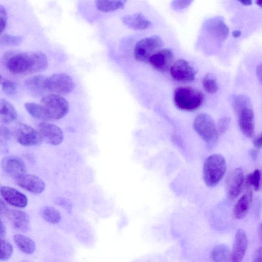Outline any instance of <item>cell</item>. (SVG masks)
Returning a JSON list of instances; mask_svg holds the SVG:
<instances>
[{"instance_id": "1", "label": "cell", "mask_w": 262, "mask_h": 262, "mask_svg": "<svg viewBox=\"0 0 262 262\" xmlns=\"http://www.w3.org/2000/svg\"><path fill=\"white\" fill-rule=\"evenodd\" d=\"M4 61L7 70L17 75H30L44 71L48 65L46 55L39 51L6 52Z\"/></svg>"}, {"instance_id": "2", "label": "cell", "mask_w": 262, "mask_h": 262, "mask_svg": "<svg viewBox=\"0 0 262 262\" xmlns=\"http://www.w3.org/2000/svg\"><path fill=\"white\" fill-rule=\"evenodd\" d=\"M204 100V95L200 90L190 86L178 88L173 93L175 105L182 110H195L202 104Z\"/></svg>"}, {"instance_id": "3", "label": "cell", "mask_w": 262, "mask_h": 262, "mask_svg": "<svg viewBox=\"0 0 262 262\" xmlns=\"http://www.w3.org/2000/svg\"><path fill=\"white\" fill-rule=\"evenodd\" d=\"M226 169L225 158L220 154L209 156L203 165V179L207 186H216L223 177Z\"/></svg>"}, {"instance_id": "4", "label": "cell", "mask_w": 262, "mask_h": 262, "mask_svg": "<svg viewBox=\"0 0 262 262\" xmlns=\"http://www.w3.org/2000/svg\"><path fill=\"white\" fill-rule=\"evenodd\" d=\"M161 37L153 34L140 38L137 41L134 49L135 58L139 61L148 62L149 58L163 48Z\"/></svg>"}, {"instance_id": "5", "label": "cell", "mask_w": 262, "mask_h": 262, "mask_svg": "<svg viewBox=\"0 0 262 262\" xmlns=\"http://www.w3.org/2000/svg\"><path fill=\"white\" fill-rule=\"evenodd\" d=\"M49 120H58L68 113L69 105L67 100L60 95L48 94L40 102Z\"/></svg>"}, {"instance_id": "6", "label": "cell", "mask_w": 262, "mask_h": 262, "mask_svg": "<svg viewBox=\"0 0 262 262\" xmlns=\"http://www.w3.org/2000/svg\"><path fill=\"white\" fill-rule=\"evenodd\" d=\"M193 126L195 131L208 145L215 144L219 134L211 116L206 113L198 115L194 120Z\"/></svg>"}, {"instance_id": "7", "label": "cell", "mask_w": 262, "mask_h": 262, "mask_svg": "<svg viewBox=\"0 0 262 262\" xmlns=\"http://www.w3.org/2000/svg\"><path fill=\"white\" fill-rule=\"evenodd\" d=\"M12 135L21 145L26 146L40 144L42 139L36 129L23 123H17L12 130Z\"/></svg>"}, {"instance_id": "8", "label": "cell", "mask_w": 262, "mask_h": 262, "mask_svg": "<svg viewBox=\"0 0 262 262\" xmlns=\"http://www.w3.org/2000/svg\"><path fill=\"white\" fill-rule=\"evenodd\" d=\"M46 86L49 94L67 95L73 91L74 83L67 73H57L47 77Z\"/></svg>"}, {"instance_id": "9", "label": "cell", "mask_w": 262, "mask_h": 262, "mask_svg": "<svg viewBox=\"0 0 262 262\" xmlns=\"http://www.w3.org/2000/svg\"><path fill=\"white\" fill-rule=\"evenodd\" d=\"M170 73L174 80L181 82H187L194 79L196 72L187 61L180 59L172 63Z\"/></svg>"}, {"instance_id": "10", "label": "cell", "mask_w": 262, "mask_h": 262, "mask_svg": "<svg viewBox=\"0 0 262 262\" xmlns=\"http://www.w3.org/2000/svg\"><path fill=\"white\" fill-rule=\"evenodd\" d=\"M36 129L43 141L53 145L60 144L63 139V133L59 127L55 124L42 122L38 123Z\"/></svg>"}, {"instance_id": "11", "label": "cell", "mask_w": 262, "mask_h": 262, "mask_svg": "<svg viewBox=\"0 0 262 262\" xmlns=\"http://www.w3.org/2000/svg\"><path fill=\"white\" fill-rule=\"evenodd\" d=\"M235 113L241 132L248 138L252 137L254 133V115L252 105L243 107Z\"/></svg>"}, {"instance_id": "12", "label": "cell", "mask_w": 262, "mask_h": 262, "mask_svg": "<svg viewBox=\"0 0 262 262\" xmlns=\"http://www.w3.org/2000/svg\"><path fill=\"white\" fill-rule=\"evenodd\" d=\"M1 165L5 173L15 180L26 173L24 162L16 156L5 157L2 160Z\"/></svg>"}, {"instance_id": "13", "label": "cell", "mask_w": 262, "mask_h": 262, "mask_svg": "<svg viewBox=\"0 0 262 262\" xmlns=\"http://www.w3.org/2000/svg\"><path fill=\"white\" fill-rule=\"evenodd\" d=\"M244 182V172L241 168H236L229 173L226 178V188L230 200H234L238 196Z\"/></svg>"}, {"instance_id": "14", "label": "cell", "mask_w": 262, "mask_h": 262, "mask_svg": "<svg viewBox=\"0 0 262 262\" xmlns=\"http://www.w3.org/2000/svg\"><path fill=\"white\" fill-rule=\"evenodd\" d=\"M173 59L172 51L169 48H162L149 58L148 62L157 70L166 72L170 70Z\"/></svg>"}, {"instance_id": "15", "label": "cell", "mask_w": 262, "mask_h": 262, "mask_svg": "<svg viewBox=\"0 0 262 262\" xmlns=\"http://www.w3.org/2000/svg\"><path fill=\"white\" fill-rule=\"evenodd\" d=\"M123 24L129 29L144 31L152 26V22L141 12H135L124 15L122 18Z\"/></svg>"}, {"instance_id": "16", "label": "cell", "mask_w": 262, "mask_h": 262, "mask_svg": "<svg viewBox=\"0 0 262 262\" xmlns=\"http://www.w3.org/2000/svg\"><path fill=\"white\" fill-rule=\"evenodd\" d=\"M47 76L36 75L30 76L24 81L27 91L33 96H44L49 94L46 86Z\"/></svg>"}, {"instance_id": "17", "label": "cell", "mask_w": 262, "mask_h": 262, "mask_svg": "<svg viewBox=\"0 0 262 262\" xmlns=\"http://www.w3.org/2000/svg\"><path fill=\"white\" fill-rule=\"evenodd\" d=\"M1 214L8 218L16 230L21 232H26L29 230V219L25 212L20 210H11L7 208Z\"/></svg>"}, {"instance_id": "18", "label": "cell", "mask_w": 262, "mask_h": 262, "mask_svg": "<svg viewBox=\"0 0 262 262\" xmlns=\"http://www.w3.org/2000/svg\"><path fill=\"white\" fill-rule=\"evenodd\" d=\"M1 194L3 199L8 204L19 208H24L28 204L27 196L17 189L9 187L2 186Z\"/></svg>"}, {"instance_id": "19", "label": "cell", "mask_w": 262, "mask_h": 262, "mask_svg": "<svg viewBox=\"0 0 262 262\" xmlns=\"http://www.w3.org/2000/svg\"><path fill=\"white\" fill-rule=\"evenodd\" d=\"M18 185L32 193L39 194L45 189V183L38 177L25 174L15 180Z\"/></svg>"}, {"instance_id": "20", "label": "cell", "mask_w": 262, "mask_h": 262, "mask_svg": "<svg viewBox=\"0 0 262 262\" xmlns=\"http://www.w3.org/2000/svg\"><path fill=\"white\" fill-rule=\"evenodd\" d=\"M248 246L246 234L242 229H239L235 235V240L231 252V261H240L243 258Z\"/></svg>"}, {"instance_id": "21", "label": "cell", "mask_w": 262, "mask_h": 262, "mask_svg": "<svg viewBox=\"0 0 262 262\" xmlns=\"http://www.w3.org/2000/svg\"><path fill=\"white\" fill-rule=\"evenodd\" d=\"M128 0H93L95 9L101 13L113 12L123 9Z\"/></svg>"}, {"instance_id": "22", "label": "cell", "mask_w": 262, "mask_h": 262, "mask_svg": "<svg viewBox=\"0 0 262 262\" xmlns=\"http://www.w3.org/2000/svg\"><path fill=\"white\" fill-rule=\"evenodd\" d=\"M252 191L248 190L237 202L233 211L234 216L237 219L243 218L247 214L252 201Z\"/></svg>"}, {"instance_id": "23", "label": "cell", "mask_w": 262, "mask_h": 262, "mask_svg": "<svg viewBox=\"0 0 262 262\" xmlns=\"http://www.w3.org/2000/svg\"><path fill=\"white\" fill-rule=\"evenodd\" d=\"M17 118V112L9 101L5 99L0 100V120L4 124L10 123Z\"/></svg>"}, {"instance_id": "24", "label": "cell", "mask_w": 262, "mask_h": 262, "mask_svg": "<svg viewBox=\"0 0 262 262\" xmlns=\"http://www.w3.org/2000/svg\"><path fill=\"white\" fill-rule=\"evenodd\" d=\"M13 240L18 248L23 253L30 254L34 252L35 244L30 238L21 234H15L13 236Z\"/></svg>"}, {"instance_id": "25", "label": "cell", "mask_w": 262, "mask_h": 262, "mask_svg": "<svg viewBox=\"0 0 262 262\" xmlns=\"http://www.w3.org/2000/svg\"><path fill=\"white\" fill-rule=\"evenodd\" d=\"M211 257L214 261H228L230 260L231 253L227 245L220 244L213 249L211 253Z\"/></svg>"}, {"instance_id": "26", "label": "cell", "mask_w": 262, "mask_h": 262, "mask_svg": "<svg viewBox=\"0 0 262 262\" xmlns=\"http://www.w3.org/2000/svg\"><path fill=\"white\" fill-rule=\"evenodd\" d=\"M42 217L51 224L58 223L61 220V215L58 210L52 206H44L40 210Z\"/></svg>"}, {"instance_id": "27", "label": "cell", "mask_w": 262, "mask_h": 262, "mask_svg": "<svg viewBox=\"0 0 262 262\" xmlns=\"http://www.w3.org/2000/svg\"><path fill=\"white\" fill-rule=\"evenodd\" d=\"M25 107L28 113L33 117L43 121L49 120L40 104L26 102L25 104Z\"/></svg>"}, {"instance_id": "28", "label": "cell", "mask_w": 262, "mask_h": 262, "mask_svg": "<svg viewBox=\"0 0 262 262\" xmlns=\"http://www.w3.org/2000/svg\"><path fill=\"white\" fill-rule=\"evenodd\" d=\"M203 85L205 90L208 93L216 92L219 85L215 76L211 73H208L204 76L202 80Z\"/></svg>"}, {"instance_id": "29", "label": "cell", "mask_w": 262, "mask_h": 262, "mask_svg": "<svg viewBox=\"0 0 262 262\" xmlns=\"http://www.w3.org/2000/svg\"><path fill=\"white\" fill-rule=\"evenodd\" d=\"M261 173L259 169H256L254 172L248 174L245 180L246 188L250 190L252 186L256 191L258 190L260 186Z\"/></svg>"}, {"instance_id": "30", "label": "cell", "mask_w": 262, "mask_h": 262, "mask_svg": "<svg viewBox=\"0 0 262 262\" xmlns=\"http://www.w3.org/2000/svg\"><path fill=\"white\" fill-rule=\"evenodd\" d=\"M0 260H6L10 258L13 252L11 244L5 238L1 239Z\"/></svg>"}, {"instance_id": "31", "label": "cell", "mask_w": 262, "mask_h": 262, "mask_svg": "<svg viewBox=\"0 0 262 262\" xmlns=\"http://www.w3.org/2000/svg\"><path fill=\"white\" fill-rule=\"evenodd\" d=\"M23 39V37L20 36H14L8 34L1 35V46H17L21 43Z\"/></svg>"}, {"instance_id": "32", "label": "cell", "mask_w": 262, "mask_h": 262, "mask_svg": "<svg viewBox=\"0 0 262 262\" xmlns=\"http://www.w3.org/2000/svg\"><path fill=\"white\" fill-rule=\"evenodd\" d=\"M1 85L3 92L9 96H14L17 91V85L15 83L1 77Z\"/></svg>"}, {"instance_id": "33", "label": "cell", "mask_w": 262, "mask_h": 262, "mask_svg": "<svg viewBox=\"0 0 262 262\" xmlns=\"http://www.w3.org/2000/svg\"><path fill=\"white\" fill-rule=\"evenodd\" d=\"M193 0H173L171 4L172 8L176 11H180L188 7Z\"/></svg>"}, {"instance_id": "34", "label": "cell", "mask_w": 262, "mask_h": 262, "mask_svg": "<svg viewBox=\"0 0 262 262\" xmlns=\"http://www.w3.org/2000/svg\"><path fill=\"white\" fill-rule=\"evenodd\" d=\"M230 121L231 118L228 117H223L219 120L217 125L219 134H223L226 132L229 126Z\"/></svg>"}, {"instance_id": "35", "label": "cell", "mask_w": 262, "mask_h": 262, "mask_svg": "<svg viewBox=\"0 0 262 262\" xmlns=\"http://www.w3.org/2000/svg\"><path fill=\"white\" fill-rule=\"evenodd\" d=\"M0 16H1V34L6 28L7 23V13L6 9L1 5L0 6Z\"/></svg>"}, {"instance_id": "36", "label": "cell", "mask_w": 262, "mask_h": 262, "mask_svg": "<svg viewBox=\"0 0 262 262\" xmlns=\"http://www.w3.org/2000/svg\"><path fill=\"white\" fill-rule=\"evenodd\" d=\"M12 135V132L6 126L1 125L0 126V140L1 141H6L10 139Z\"/></svg>"}, {"instance_id": "37", "label": "cell", "mask_w": 262, "mask_h": 262, "mask_svg": "<svg viewBox=\"0 0 262 262\" xmlns=\"http://www.w3.org/2000/svg\"><path fill=\"white\" fill-rule=\"evenodd\" d=\"M252 261L254 262H262V247H259L254 251Z\"/></svg>"}, {"instance_id": "38", "label": "cell", "mask_w": 262, "mask_h": 262, "mask_svg": "<svg viewBox=\"0 0 262 262\" xmlns=\"http://www.w3.org/2000/svg\"><path fill=\"white\" fill-rule=\"evenodd\" d=\"M57 204L64 208L69 212H71L72 206L70 203L64 199L59 198L56 201Z\"/></svg>"}, {"instance_id": "39", "label": "cell", "mask_w": 262, "mask_h": 262, "mask_svg": "<svg viewBox=\"0 0 262 262\" xmlns=\"http://www.w3.org/2000/svg\"><path fill=\"white\" fill-rule=\"evenodd\" d=\"M253 144L256 149L262 147V132L253 140Z\"/></svg>"}, {"instance_id": "40", "label": "cell", "mask_w": 262, "mask_h": 262, "mask_svg": "<svg viewBox=\"0 0 262 262\" xmlns=\"http://www.w3.org/2000/svg\"><path fill=\"white\" fill-rule=\"evenodd\" d=\"M256 72L258 80L262 84V63L257 66Z\"/></svg>"}, {"instance_id": "41", "label": "cell", "mask_w": 262, "mask_h": 262, "mask_svg": "<svg viewBox=\"0 0 262 262\" xmlns=\"http://www.w3.org/2000/svg\"><path fill=\"white\" fill-rule=\"evenodd\" d=\"M0 237L4 238L6 234V228L2 221H1Z\"/></svg>"}, {"instance_id": "42", "label": "cell", "mask_w": 262, "mask_h": 262, "mask_svg": "<svg viewBox=\"0 0 262 262\" xmlns=\"http://www.w3.org/2000/svg\"><path fill=\"white\" fill-rule=\"evenodd\" d=\"M249 155L253 160H256L258 157V150L255 149H252L249 151Z\"/></svg>"}, {"instance_id": "43", "label": "cell", "mask_w": 262, "mask_h": 262, "mask_svg": "<svg viewBox=\"0 0 262 262\" xmlns=\"http://www.w3.org/2000/svg\"><path fill=\"white\" fill-rule=\"evenodd\" d=\"M245 6H251L253 3V0H236Z\"/></svg>"}, {"instance_id": "44", "label": "cell", "mask_w": 262, "mask_h": 262, "mask_svg": "<svg viewBox=\"0 0 262 262\" xmlns=\"http://www.w3.org/2000/svg\"><path fill=\"white\" fill-rule=\"evenodd\" d=\"M241 31L239 30H234L232 32V35L234 37H238L241 35Z\"/></svg>"}, {"instance_id": "45", "label": "cell", "mask_w": 262, "mask_h": 262, "mask_svg": "<svg viewBox=\"0 0 262 262\" xmlns=\"http://www.w3.org/2000/svg\"><path fill=\"white\" fill-rule=\"evenodd\" d=\"M258 232H259V236L261 242H262V223H261V224L259 226Z\"/></svg>"}, {"instance_id": "46", "label": "cell", "mask_w": 262, "mask_h": 262, "mask_svg": "<svg viewBox=\"0 0 262 262\" xmlns=\"http://www.w3.org/2000/svg\"><path fill=\"white\" fill-rule=\"evenodd\" d=\"M255 3L259 8L262 9V0H255Z\"/></svg>"}, {"instance_id": "47", "label": "cell", "mask_w": 262, "mask_h": 262, "mask_svg": "<svg viewBox=\"0 0 262 262\" xmlns=\"http://www.w3.org/2000/svg\"><path fill=\"white\" fill-rule=\"evenodd\" d=\"M260 185L262 190V174L261 175Z\"/></svg>"}]
</instances>
